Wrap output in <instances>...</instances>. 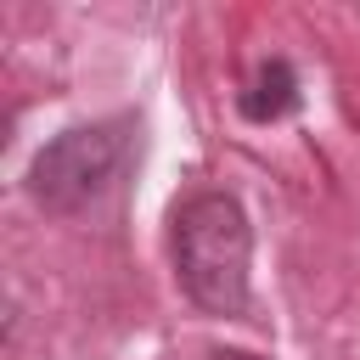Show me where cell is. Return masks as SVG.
Here are the masks:
<instances>
[{
    "label": "cell",
    "mask_w": 360,
    "mask_h": 360,
    "mask_svg": "<svg viewBox=\"0 0 360 360\" xmlns=\"http://www.w3.org/2000/svg\"><path fill=\"white\" fill-rule=\"evenodd\" d=\"M214 360H253V354H214Z\"/></svg>",
    "instance_id": "obj_4"
},
{
    "label": "cell",
    "mask_w": 360,
    "mask_h": 360,
    "mask_svg": "<svg viewBox=\"0 0 360 360\" xmlns=\"http://www.w3.org/2000/svg\"><path fill=\"white\" fill-rule=\"evenodd\" d=\"M124 163V124H73L51 146H39L28 169V197L51 214H79L90 208Z\"/></svg>",
    "instance_id": "obj_2"
},
{
    "label": "cell",
    "mask_w": 360,
    "mask_h": 360,
    "mask_svg": "<svg viewBox=\"0 0 360 360\" xmlns=\"http://www.w3.org/2000/svg\"><path fill=\"white\" fill-rule=\"evenodd\" d=\"M253 225L231 191H197L174 208V276L208 315H248Z\"/></svg>",
    "instance_id": "obj_1"
},
{
    "label": "cell",
    "mask_w": 360,
    "mask_h": 360,
    "mask_svg": "<svg viewBox=\"0 0 360 360\" xmlns=\"http://www.w3.org/2000/svg\"><path fill=\"white\" fill-rule=\"evenodd\" d=\"M242 118H253V124H276V118H287L292 107H298V73L281 62V56H270V62H259L253 68V79L242 84Z\"/></svg>",
    "instance_id": "obj_3"
}]
</instances>
